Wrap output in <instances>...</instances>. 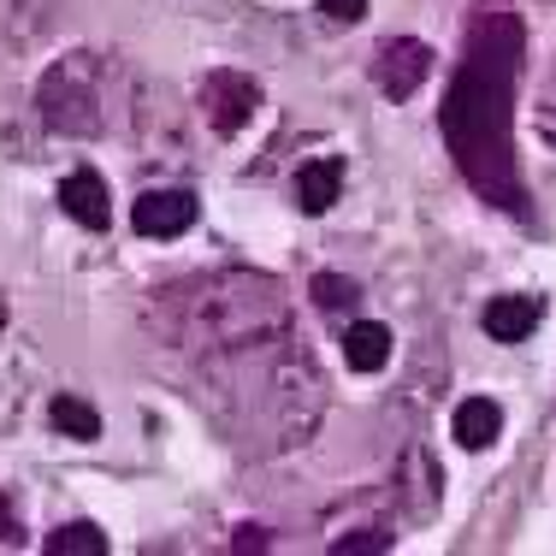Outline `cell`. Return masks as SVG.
Wrapping results in <instances>:
<instances>
[{"label": "cell", "mask_w": 556, "mask_h": 556, "mask_svg": "<svg viewBox=\"0 0 556 556\" xmlns=\"http://www.w3.org/2000/svg\"><path fill=\"white\" fill-rule=\"evenodd\" d=\"M48 420H54V427L65 432V439H77V444L101 439V415H96V403H84V396H54Z\"/></svg>", "instance_id": "obj_14"}, {"label": "cell", "mask_w": 556, "mask_h": 556, "mask_svg": "<svg viewBox=\"0 0 556 556\" xmlns=\"http://www.w3.org/2000/svg\"><path fill=\"white\" fill-rule=\"evenodd\" d=\"M149 332L237 450H290L320 420V374L278 278L195 273L149 296Z\"/></svg>", "instance_id": "obj_1"}, {"label": "cell", "mask_w": 556, "mask_h": 556, "mask_svg": "<svg viewBox=\"0 0 556 556\" xmlns=\"http://www.w3.org/2000/svg\"><path fill=\"white\" fill-rule=\"evenodd\" d=\"M533 130H539V137H545L551 149H556V96H545V101H539V113H533Z\"/></svg>", "instance_id": "obj_20"}, {"label": "cell", "mask_w": 556, "mask_h": 556, "mask_svg": "<svg viewBox=\"0 0 556 556\" xmlns=\"http://www.w3.org/2000/svg\"><path fill=\"white\" fill-rule=\"evenodd\" d=\"M48 556H108V533L96 521H72L60 533H48Z\"/></svg>", "instance_id": "obj_15"}, {"label": "cell", "mask_w": 556, "mask_h": 556, "mask_svg": "<svg viewBox=\"0 0 556 556\" xmlns=\"http://www.w3.org/2000/svg\"><path fill=\"white\" fill-rule=\"evenodd\" d=\"M48 12H54V0H0V36L30 42L48 30Z\"/></svg>", "instance_id": "obj_13"}, {"label": "cell", "mask_w": 556, "mask_h": 556, "mask_svg": "<svg viewBox=\"0 0 556 556\" xmlns=\"http://www.w3.org/2000/svg\"><path fill=\"white\" fill-rule=\"evenodd\" d=\"M539 320H545V302L539 296H492L485 302V338H497V343L533 338Z\"/></svg>", "instance_id": "obj_9"}, {"label": "cell", "mask_w": 556, "mask_h": 556, "mask_svg": "<svg viewBox=\"0 0 556 556\" xmlns=\"http://www.w3.org/2000/svg\"><path fill=\"white\" fill-rule=\"evenodd\" d=\"M195 195L190 190H142L137 207H130V225H137V237H184L195 225Z\"/></svg>", "instance_id": "obj_6"}, {"label": "cell", "mask_w": 556, "mask_h": 556, "mask_svg": "<svg viewBox=\"0 0 556 556\" xmlns=\"http://www.w3.org/2000/svg\"><path fill=\"white\" fill-rule=\"evenodd\" d=\"M237 551H267V527H237Z\"/></svg>", "instance_id": "obj_21"}, {"label": "cell", "mask_w": 556, "mask_h": 556, "mask_svg": "<svg viewBox=\"0 0 556 556\" xmlns=\"http://www.w3.org/2000/svg\"><path fill=\"white\" fill-rule=\"evenodd\" d=\"M439 492H444V473H439V462H432V450L408 444L403 462H396V497H403V509L415 515V521H427V515L439 509Z\"/></svg>", "instance_id": "obj_7"}, {"label": "cell", "mask_w": 556, "mask_h": 556, "mask_svg": "<svg viewBox=\"0 0 556 556\" xmlns=\"http://www.w3.org/2000/svg\"><path fill=\"white\" fill-rule=\"evenodd\" d=\"M515 84H521V18L509 7H485L468 24V60L444 101V142L462 178L485 202L521 214V172H515Z\"/></svg>", "instance_id": "obj_2"}, {"label": "cell", "mask_w": 556, "mask_h": 556, "mask_svg": "<svg viewBox=\"0 0 556 556\" xmlns=\"http://www.w3.org/2000/svg\"><path fill=\"white\" fill-rule=\"evenodd\" d=\"M386 362H391V326H379V320L343 326V367L350 374H379Z\"/></svg>", "instance_id": "obj_10"}, {"label": "cell", "mask_w": 556, "mask_h": 556, "mask_svg": "<svg viewBox=\"0 0 556 556\" xmlns=\"http://www.w3.org/2000/svg\"><path fill=\"white\" fill-rule=\"evenodd\" d=\"M60 214H72L84 231H108L113 219V202H108V178L96 166H77L60 178Z\"/></svg>", "instance_id": "obj_8"}, {"label": "cell", "mask_w": 556, "mask_h": 556, "mask_svg": "<svg viewBox=\"0 0 556 556\" xmlns=\"http://www.w3.org/2000/svg\"><path fill=\"white\" fill-rule=\"evenodd\" d=\"M0 545H24V527H18V509H12V497L0 492Z\"/></svg>", "instance_id": "obj_19"}, {"label": "cell", "mask_w": 556, "mask_h": 556, "mask_svg": "<svg viewBox=\"0 0 556 556\" xmlns=\"http://www.w3.org/2000/svg\"><path fill=\"white\" fill-rule=\"evenodd\" d=\"M36 108H42V125L60 137H101L113 118V65L101 54H84V48L54 60L36 84Z\"/></svg>", "instance_id": "obj_3"}, {"label": "cell", "mask_w": 556, "mask_h": 556, "mask_svg": "<svg viewBox=\"0 0 556 556\" xmlns=\"http://www.w3.org/2000/svg\"><path fill=\"white\" fill-rule=\"evenodd\" d=\"M338 190H343V161H332V154H320V161H308L296 172V207L314 219L338 202Z\"/></svg>", "instance_id": "obj_11"}, {"label": "cell", "mask_w": 556, "mask_h": 556, "mask_svg": "<svg viewBox=\"0 0 556 556\" xmlns=\"http://www.w3.org/2000/svg\"><path fill=\"white\" fill-rule=\"evenodd\" d=\"M314 302H320L326 314H350L355 302H362V290H355V278H343V273H314Z\"/></svg>", "instance_id": "obj_16"}, {"label": "cell", "mask_w": 556, "mask_h": 556, "mask_svg": "<svg viewBox=\"0 0 556 556\" xmlns=\"http://www.w3.org/2000/svg\"><path fill=\"white\" fill-rule=\"evenodd\" d=\"M195 101H202V118L219 130V137H237V130L255 118V108H261V84H255L249 72H231V65H219V72L202 77Z\"/></svg>", "instance_id": "obj_4"}, {"label": "cell", "mask_w": 556, "mask_h": 556, "mask_svg": "<svg viewBox=\"0 0 556 556\" xmlns=\"http://www.w3.org/2000/svg\"><path fill=\"white\" fill-rule=\"evenodd\" d=\"M320 12L332 24H362L367 18V0H320Z\"/></svg>", "instance_id": "obj_18"}, {"label": "cell", "mask_w": 556, "mask_h": 556, "mask_svg": "<svg viewBox=\"0 0 556 556\" xmlns=\"http://www.w3.org/2000/svg\"><path fill=\"white\" fill-rule=\"evenodd\" d=\"M503 439V408L492 396H468V403L456 408V444L462 450H492Z\"/></svg>", "instance_id": "obj_12"}, {"label": "cell", "mask_w": 556, "mask_h": 556, "mask_svg": "<svg viewBox=\"0 0 556 556\" xmlns=\"http://www.w3.org/2000/svg\"><path fill=\"white\" fill-rule=\"evenodd\" d=\"M427 77H432V48L420 42V36H391V42H379L374 84L386 89L391 101H415Z\"/></svg>", "instance_id": "obj_5"}, {"label": "cell", "mask_w": 556, "mask_h": 556, "mask_svg": "<svg viewBox=\"0 0 556 556\" xmlns=\"http://www.w3.org/2000/svg\"><path fill=\"white\" fill-rule=\"evenodd\" d=\"M362 551H391V527H355V533L332 539V556H362Z\"/></svg>", "instance_id": "obj_17"}]
</instances>
